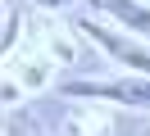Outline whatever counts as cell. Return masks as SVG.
<instances>
[{"instance_id": "cell-1", "label": "cell", "mask_w": 150, "mask_h": 136, "mask_svg": "<svg viewBox=\"0 0 150 136\" xmlns=\"http://www.w3.org/2000/svg\"><path fill=\"white\" fill-rule=\"evenodd\" d=\"M77 27H82V32L91 36L96 45H105V54H109V59H118V63H127L132 73L150 77V50H141L137 41H127V36L109 32V27H105V23H96V18H77Z\"/></svg>"}, {"instance_id": "cell-2", "label": "cell", "mask_w": 150, "mask_h": 136, "mask_svg": "<svg viewBox=\"0 0 150 136\" xmlns=\"http://www.w3.org/2000/svg\"><path fill=\"white\" fill-rule=\"evenodd\" d=\"M68 95H100L114 104H146L150 109V77H118V82H64Z\"/></svg>"}, {"instance_id": "cell-3", "label": "cell", "mask_w": 150, "mask_h": 136, "mask_svg": "<svg viewBox=\"0 0 150 136\" xmlns=\"http://www.w3.org/2000/svg\"><path fill=\"white\" fill-rule=\"evenodd\" d=\"M100 14H109L114 23H123V27H132V32H141L150 41V9L141 5V0H91Z\"/></svg>"}, {"instance_id": "cell-4", "label": "cell", "mask_w": 150, "mask_h": 136, "mask_svg": "<svg viewBox=\"0 0 150 136\" xmlns=\"http://www.w3.org/2000/svg\"><path fill=\"white\" fill-rule=\"evenodd\" d=\"M14 36H18V9H9V14H5V41H0V50H5V54L14 50Z\"/></svg>"}, {"instance_id": "cell-5", "label": "cell", "mask_w": 150, "mask_h": 136, "mask_svg": "<svg viewBox=\"0 0 150 136\" xmlns=\"http://www.w3.org/2000/svg\"><path fill=\"white\" fill-rule=\"evenodd\" d=\"M41 9H64V5H73V0H37Z\"/></svg>"}]
</instances>
